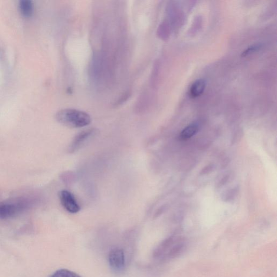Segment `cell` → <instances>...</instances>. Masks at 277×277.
Instances as JSON below:
<instances>
[{"mask_svg":"<svg viewBox=\"0 0 277 277\" xmlns=\"http://www.w3.org/2000/svg\"><path fill=\"white\" fill-rule=\"evenodd\" d=\"M229 179V177L228 176L224 177L218 184V187H222L223 186L225 185L228 182Z\"/></svg>","mask_w":277,"mask_h":277,"instance_id":"cell-14","label":"cell"},{"mask_svg":"<svg viewBox=\"0 0 277 277\" xmlns=\"http://www.w3.org/2000/svg\"><path fill=\"white\" fill-rule=\"evenodd\" d=\"M19 8L20 13L25 18H30L33 14V4L30 0H21L19 4Z\"/></svg>","mask_w":277,"mask_h":277,"instance_id":"cell-9","label":"cell"},{"mask_svg":"<svg viewBox=\"0 0 277 277\" xmlns=\"http://www.w3.org/2000/svg\"><path fill=\"white\" fill-rule=\"evenodd\" d=\"M260 47H261V46H260L259 44L252 45V46L248 47L242 53V56L243 57H246V56L256 52V51L258 50Z\"/></svg>","mask_w":277,"mask_h":277,"instance_id":"cell-12","label":"cell"},{"mask_svg":"<svg viewBox=\"0 0 277 277\" xmlns=\"http://www.w3.org/2000/svg\"><path fill=\"white\" fill-rule=\"evenodd\" d=\"M214 169V165H213V164H209V165L202 168L200 173V174L201 175V176H203V175L210 174L213 171Z\"/></svg>","mask_w":277,"mask_h":277,"instance_id":"cell-13","label":"cell"},{"mask_svg":"<svg viewBox=\"0 0 277 277\" xmlns=\"http://www.w3.org/2000/svg\"><path fill=\"white\" fill-rule=\"evenodd\" d=\"M49 277H82L73 271L65 269H61L56 271Z\"/></svg>","mask_w":277,"mask_h":277,"instance_id":"cell-10","label":"cell"},{"mask_svg":"<svg viewBox=\"0 0 277 277\" xmlns=\"http://www.w3.org/2000/svg\"><path fill=\"white\" fill-rule=\"evenodd\" d=\"M186 247V241L182 237L171 236L163 240L156 247L154 257L161 261L173 259L181 255Z\"/></svg>","mask_w":277,"mask_h":277,"instance_id":"cell-1","label":"cell"},{"mask_svg":"<svg viewBox=\"0 0 277 277\" xmlns=\"http://www.w3.org/2000/svg\"><path fill=\"white\" fill-rule=\"evenodd\" d=\"M206 88V82L203 79H200L196 80L192 84L189 94L192 98H197L202 94Z\"/></svg>","mask_w":277,"mask_h":277,"instance_id":"cell-7","label":"cell"},{"mask_svg":"<svg viewBox=\"0 0 277 277\" xmlns=\"http://www.w3.org/2000/svg\"><path fill=\"white\" fill-rule=\"evenodd\" d=\"M237 193H238V190L237 188L231 189L226 192L224 195L223 196L224 200L225 201H230L234 199V198L236 196Z\"/></svg>","mask_w":277,"mask_h":277,"instance_id":"cell-11","label":"cell"},{"mask_svg":"<svg viewBox=\"0 0 277 277\" xmlns=\"http://www.w3.org/2000/svg\"><path fill=\"white\" fill-rule=\"evenodd\" d=\"M109 262L113 271L116 273L121 272L126 265L125 254L123 249L116 248L112 250L109 254Z\"/></svg>","mask_w":277,"mask_h":277,"instance_id":"cell-5","label":"cell"},{"mask_svg":"<svg viewBox=\"0 0 277 277\" xmlns=\"http://www.w3.org/2000/svg\"><path fill=\"white\" fill-rule=\"evenodd\" d=\"M97 129L92 128L83 130L77 134L71 141L68 149L70 154H75L80 150L97 134Z\"/></svg>","mask_w":277,"mask_h":277,"instance_id":"cell-4","label":"cell"},{"mask_svg":"<svg viewBox=\"0 0 277 277\" xmlns=\"http://www.w3.org/2000/svg\"><path fill=\"white\" fill-rule=\"evenodd\" d=\"M199 130L198 124L197 123H191L180 132L179 137L183 140H188L197 134L199 132Z\"/></svg>","mask_w":277,"mask_h":277,"instance_id":"cell-8","label":"cell"},{"mask_svg":"<svg viewBox=\"0 0 277 277\" xmlns=\"http://www.w3.org/2000/svg\"><path fill=\"white\" fill-rule=\"evenodd\" d=\"M59 198L62 206L67 211L70 213L76 214L80 211L81 208L76 198L71 192L67 190L60 191Z\"/></svg>","mask_w":277,"mask_h":277,"instance_id":"cell-6","label":"cell"},{"mask_svg":"<svg viewBox=\"0 0 277 277\" xmlns=\"http://www.w3.org/2000/svg\"><path fill=\"white\" fill-rule=\"evenodd\" d=\"M30 206L29 201L24 198L0 203V219L14 218L26 211Z\"/></svg>","mask_w":277,"mask_h":277,"instance_id":"cell-3","label":"cell"},{"mask_svg":"<svg viewBox=\"0 0 277 277\" xmlns=\"http://www.w3.org/2000/svg\"><path fill=\"white\" fill-rule=\"evenodd\" d=\"M55 118L62 125L72 128L86 127L92 122L91 117L87 113L72 109L59 111Z\"/></svg>","mask_w":277,"mask_h":277,"instance_id":"cell-2","label":"cell"}]
</instances>
